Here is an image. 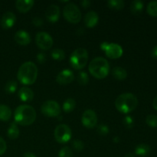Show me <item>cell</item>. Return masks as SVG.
<instances>
[{"mask_svg":"<svg viewBox=\"0 0 157 157\" xmlns=\"http://www.w3.org/2000/svg\"><path fill=\"white\" fill-rule=\"evenodd\" d=\"M14 118L17 124L21 126L31 125L36 120V111L30 105H20L15 109Z\"/></svg>","mask_w":157,"mask_h":157,"instance_id":"1","label":"cell"},{"mask_svg":"<svg viewBox=\"0 0 157 157\" xmlns=\"http://www.w3.org/2000/svg\"><path fill=\"white\" fill-rule=\"evenodd\" d=\"M38 77V68L35 63L27 61L20 66L17 73L18 80L25 85H31L35 82Z\"/></svg>","mask_w":157,"mask_h":157,"instance_id":"2","label":"cell"},{"mask_svg":"<svg viewBox=\"0 0 157 157\" xmlns=\"http://www.w3.org/2000/svg\"><path fill=\"white\" fill-rule=\"evenodd\" d=\"M137 105V98L132 93L122 94L115 101V107L122 113H130L136 108Z\"/></svg>","mask_w":157,"mask_h":157,"instance_id":"3","label":"cell"},{"mask_svg":"<svg viewBox=\"0 0 157 157\" xmlns=\"http://www.w3.org/2000/svg\"><path fill=\"white\" fill-rule=\"evenodd\" d=\"M110 64L104 58L98 57L90 61L89 64V71L90 75L97 79H103L108 75Z\"/></svg>","mask_w":157,"mask_h":157,"instance_id":"4","label":"cell"},{"mask_svg":"<svg viewBox=\"0 0 157 157\" xmlns=\"http://www.w3.org/2000/svg\"><path fill=\"white\" fill-rule=\"evenodd\" d=\"M88 61V53L87 50L83 48H77L73 52L70 57L71 65L77 70L83 69Z\"/></svg>","mask_w":157,"mask_h":157,"instance_id":"5","label":"cell"},{"mask_svg":"<svg viewBox=\"0 0 157 157\" xmlns=\"http://www.w3.org/2000/svg\"><path fill=\"white\" fill-rule=\"evenodd\" d=\"M63 14H64V18L72 24H77L81 19V11L75 3H67L64 6Z\"/></svg>","mask_w":157,"mask_h":157,"instance_id":"6","label":"cell"},{"mask_svg":"<svg viewBox=\"0 0 157 157\" xmlns=\"http://www.w3.org/2000/svg\"><path fill=\"white\" fill-rule=\"evenodd\" d=\"M101 50L105 52V55L110 59H117L123 55V48L120 44L116 43L102 42L101 44Z\"/></svg>","mask_w":157,"mask_h":157,"instance_id":"7","label":"cell"},{"mask_svg":"<svg viewBox=\"0 0 157 157\" xmlns=\"http://www.w3.org/2000/svg\"><path fill=\"white\" fill-rule=\"evenodd\" d=\"M54 136L58 143L66 144L71 139L72 132L70 127L66 124H59L55 128Z\"/></svg>","mask_w":157,"mask_h":157,"instance_id":"8","label":"cell"},{"mask_svg":"<svg viewBox=\"0 0 157 157\" xmlns=\"http://www.w3.org/2000/svg\"><path fill=\"white\" fill-rule=\"evenodd\" d=\"M41 111L44 116L48 117H58L61 113L60 106L56 101H47L43 103L41 107Z\"/></svg>","mask_w":157,"mask_h":157,"instance_id":"9","label":"cell"},{"mask_svg":"<svg viewBox=\"0 0 157 157\" xmlns=\"http://www.w3.org/2000/svg\"><path fill=\"white\" fill-rule=\"evenodd\" d=\"M36 44L39 48L42 50H48L53 45V38L49 34L46 32H38L35 37Z\"/></svg>","mask_w":157,"mask_h":157,"instance_id":"10","label":"cell"},{"mask_svg":"<svg viewBox=\"0 0 157 157\" xmlns=\"http://www.w3.org/2000/svg\"><path fill=\"white\" fill-rule=\"evenodd\" d=\"M81 122L83 126L87 129H93L96 127L98 123V117L93 110H86L83 113L81 117Z\"/></svg>","mask_w":157,"mask_h":157,"instance_id":"11","label":"cell"},{"mask_svg":"<svg viewBox=\"0 0 157 157\" xmlns=\"http://www.w3.org/2000/svg\"><path fill=\"white\" fill-rule=\"evenodd\" d=\"M75 80V75L71 70H63L56 77V81L59 84L65 85L71 83Z\"/></svg>","mask_w":157,"mask_h":157,"instance_id":"12","label":"cell"},{"mask_svg":"<svg viewBox=\"0 0 157 157\" xmlns=\"http://www.w3.org/2000/svg\"><path fill=\"white\" fill-rule=\"evenodd\" d=\"M15 21H16V17L15 14L12 12H6L2 17L0 25L2 29H9L13 27Z\"/></svg>","mask_w":157,"mask_h":157,"instance_id":"13","label":"cell"},{"mask_svg":"<svg viewBox=\"0 0 157 157\" xmlns=\"http://www.w3.org/2000/svg\"><path fill=\"white\" fill-rule=\"evenodd\" d=\"M45 16L50 22H56L60 16V8L56 5H51L46 10Z\"/></svg>","mask_w":157,"mask_h":157,"instance_id":"14","label":"cell"},{"mask_svg":"<svg viewBox=\"0 0 157 157\" xmlns=\"http://www.w3.org/2000/svg\"><path fill=\"white\" fill-rule=\"evenodd\" d=\"M14 38L20 45H27L31 42L30 35L25 30H18L15 32Z\"/></svg>","mask_w":157,"mask_h":157,"instance_id":"15","label":"cell"},{"mask_svg":"<svg viewBox=\"0 0 157 157\" xmlns=\"http://www.w3.org/2000/svg\"><path fill=\"white\" fill-rule=\"evenodd\" d=\"M99 16L94 11H90L84 16V22L87 28H94L98 25Z\"/></svg>","mask_w":157,"mask_h":157,"instance_id":"16","label":"cell"},{"mask_svg":"<svg viewBox=\"0 0 157 157\" xmlns=\"http://www.w3.org/2000/svg\"><path fill=\"white\" fill-rule=\"evenodd\" d=\"M18 96L23 102H30L34 98V92L29 87H23L18 90Z\"/></svg>","mask_w":157,"mask_h":157,"instance_id":"17","label":"cell"},{"mask_svg":"<svg viewBox=\"0 0 157 157\" xmlns=\"http://www.w3.org/2000/svg\"><path fill=\"white\" fill-rule=\"evenodd\" d=\"M34 3L33 0H18L15 2V7L21 13H26L33 7Z\"/></svg>","mask_w":157,"mask_h":157,"instance_id":"18","label":"cell"},{"mask_svg":"<svg viewBox=\"0 0 157 157\" xmlns=\"http://www.w3.org/2000/svg\"><path fill=\"white\" fill-rule=\"evenodd\" d=\"M150 150H151V149H150V146L147 145V144H142L136 146V148H135V153L137 156L144 157L147 156L150 154Z\"/></svg>","mask_w":157,"mask_h":157,"instance_id":"19","label":"cell"},{"mask_svg":"<svg viewBox=\"0 0 157 157\" xmlns=\"http://www.w3.org/2000/svg\"><path fill=\"white\" fill-rule=\"evenodd\" d=\"M12 117V110L8 106L0 104V121H8Z\"/></svg>","mask_w":157,"mask_h":157,"instance_id":"20","label":"cell"},{"mask_svg":"<svg viewBox=\"0 0 157 157\" xmlns=\"http://www.w3.org/2000/svg\"><path fill=\"white\" fill-rule=\"evenodd\" d=\"M112 75L115 79L118 80V81H124L127 78V72L123 67H116L112 71Z\"/></svg>","mask_w":157,"mask_h":157,"instance_id":"21","label":"cell"},{"mask_svg":"<svg viewBox=\"0 0 157 157\" xmlns=\"http://www.w3.org/2000/svg\"><path fill=\"white\" fill-rule=\"evenodd\" d=\"M8 137L11 140H15L19 136V129H18L17 124L15 122H12L9 126L7 130Z\"/></svg>","mask_w":157,"mask_h":157,"instance_id":"22","label":"cell"},{"mask_svg":"<svg viewBox=\"0 0 157 157\" xmlns=\"http://www.w3.org/2000/svg\"><path fill=\"white\" fill-rule=\"evenodd\" d=\"M144 2L140 0H134L130 4V11L134 15H140L144 9Z\"/></svg>","mask_w":157,"mask_h":157,"instance_id":"23","label":"cell"},{"mask_svg":"<svg viewBox=\"0 0 157 157\" xmlns=\"http://www.w3.org/2000/svg\"><path fill=\"white\" fill-rule=\"evenodd\" d=\"M76 106V102L73 98H67L63 104V110L65 113H70L73 111Z\"/></svg>","mask_w":157,"mask_h":157,"instance_id":"24","label":"cell"},{"mask_svg":"<svg viewBox=\"0 0 157 157\" xmlns=\"http://www.w3.org/2000/svg\"><path fill=\"white\" fill-rule=\"evenodd\" d=\"M107 4L108 8L113 10H121L124 7V2L123 0H110Z\"/></svg>","mask_w":157,"mask_h":157,"instance_id":"25","label":"cell"},{"mask_svg":"<svg viewBox=\"0 0 157 157\" xmlns=\"http://www.w3.org/2000/svg\"><path fill=\"white\" fill-rule=\"evenodd\" d=\"M51 55H52V58H53V59L58 61H62V60H64V58H65V53H64V52L62 49L60 48L54 49L52 52V53H51Z\"/></svg>","mask_w":157,"mask_h":157,"instance_id":"26","label":"cell"},{"mask_svg":"<svg viewBox=\"0 0 157 157\" xmlns=\"http://www.w3.org/2000/svg\"><path fill=\"white\" fill-rule=\"evenodd\" d=\"M18 87V84L15 81L11 80L6 83V86H5V90L7 94H14L17 90Z\"/></svg>","mask_w":157,"mask_h":157,"instance_id":"27","label":"cell"},{"mask_svg":"<svg viewBox=\"0 0 157 157\" xmlns=\"http://www.w3.org/2000/svg\"><path fill=\"white\" fill-rule=\"evenodd\" d=\"M147 13L153 17H157V1H152L147 5Z\"/></svg>","mask_w":157,"mask_h":157,"instance_id":"28","label":"cell"},{"mask_svg":"<svg viewBox=\"0 0 157 157\" xmlns=\"http://www.w3.org/2000/svg\"><path fill=\"white\" fill-rule=\"evenodd\" d=\"M78 82L80 85L85 86L89 82V76L86 72L81 71L78 75Z\"/></svg>","mask_w":157,"mask_h":157,"instance_id":"29","label":"cell"},{"mask_svg":"<svg viewBox=\"0 0 157 157\" xmlns=\"http://www.w3.org/2000/svg\"><path fill=\"white\" fill-rule=\"evenodd\" d=\"M146 123L150 127H157V116L154 114L148 115L146 118Z\"/></svg>","mask_w":157,"mask_h":157,"instance_id":"30","label":"cell"},{"mask_svg":"<svg viewBox=\"0 0 157 157\" xmlns=\"http://www.w3.org/2000/svg\"><path fill=\"white\" fill-rule=\"evenodd\" d=\"M58 157H73L72 150L68 147H63L59 151Z\"/></svg>","mask_w":157,"mask_h":157,"instance_id":"31","label":"cell"},{"mask_svg":"<svg viewBox=\"0 0 157 157\" xmlns=\"http://www.w3.org/2000/svg\"><path fill=\"white\" fill-rule=\"evenodd\" d=\"M123 123L126 128L131 129L134 126V119L131 116H126L123 121Z\"/></svg>","mask_w":157,"mask_h":157,"instance_id":"32","label":"cell"},{"mask_svg":"<svg viewBox=\"0 0 157 157\" xmlns=\"http://www.w3.org/2000/svg\"><path fill=\"white\" fill-rule=\"evenodd\" d=\"M72 147L76 151H81L84 149V145L81 140H75L72 143Z\"/></svg>","mask_w":157,"mask_h":157,"instance_id":"33","label":"cell"},{"mask_svg":"<svg viewBox=\"0 0 157 157\" xmlns=\"http://www.w3.org/2000/svg\"><path fill=\"white\" fill-rule=\"evenodd\" d=\"M97 130H98V133L101 136H106L109 133L108 127L104 125V124H101V125L98 126Z\"/></svg>","mask_w":157,"mask_h":157,"instance_id":"34","label":"cell"},{"mask_svg":"<svg viewBox=\"0 0 157 157\" xmlns=\"http://www.w3.org/2000/svg\"><path fill=\"white\" fill-rule=\"evenodd\" d=\"M7 150V145H6V141L0 136V156L4 154Z\"/></svg>","mask_w":157,"mask_h":157,"instance_id":"35","label":"cell"},{"mask_svg":"<svg viewBox=\"0 0 157 157\" xmlns=\"http://www.w3.org/2000/svg\"><path fill=\"white\" fill-rule=\"evenodd\" d=\"M37 58V61H38L39 63H41V64H43V63L45 62L46 61V58H47V57H46V55L44 53H38V55H37L36 57Z\"/></svg>","mask_w":157,"mask_h":157,"instance_id":"36","label":"cell"},{"mask_svg":"<svg viewBox=\"0 0 157 157\" xmlns=\"http://www.w3.org/2000/svg\"><path fill=\"white\" fill-rule=\"evenodd\" d=\"M32 23H33L34 25L37 26V27H41L43 25V20L39 17H35L32 19Z\"/></svg>","mask_w":157,"mask_h":157,"instance_id":"37","label":"cell"},{"mask_svg":"<svg viewBox=\"0 0 157 157\" xmlns=\"http://www.w3.org/2000/svg\"><path fill=\"white\" fill-rule=\"evenodd\" d=\"M90 5V2L88 1V0H84V1L81 2V6L84 8H88L89 6Z\"/></svg>","mask_w":157,"mask_h":157,"instance_id":"38","label":"cell"},{"mask_svg":"<svg viewBox=\"0 0 157 157\" xmlns=\"http://www.w3.org/2000/svg\"><path fill=\"white\" fill-rule=\"evenodd\" d=\"M151 55L152 56H153V58H154L155 59L157 60V45L153 48V49L152 50Z\"/></svg>","mask_w":157,"mask_h":157,"instance_id":"39","label":"cell"},{"mask_svg":"<svg viewBox=\"0 0 157 157\" xmlns=\"http://www.w3.org/2000/svg\"><path fill=\"white\" fill-rule=\"evenodd\" d=\"M23 157H37V156H35L34 153H30V152H27V153H25L24 155H23Z\"/></svg>","mask_w":157,"mask_h":157,"instance_id":"40","label":"cell"},{"mask_svg":"<svg viewBox=\"0 0 157 157\" xmlns=\"http://www.w3.org/2000/svg\"><path fill=\"white\" fill-rule=\"evenodd\" d=\"M153 107H154V109H156V110H157V95H156V97H155L154 99H153Z\"/></svg>","mask_w":157,"mask_h":157,"instance_id":"41","label":"cell"},{"mask_svg":"<svg viewBox=\"0 0 157 157\" xmlns=\"http://www.w3.org/2000/svg\"><path fill=\"white\" fill-rule=\"evenodd\" d=\"M124 157H135V155L132 153H127Z\"/></svg>","mask_w":157,"mask_h":157,"instance_id":"42","label":"cell"}]
</instances>
